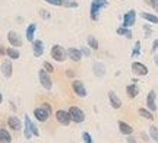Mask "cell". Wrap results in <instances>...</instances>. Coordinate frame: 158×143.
I'll return each mask as SVG.
<instances>
[{"label": "cell", "instance_id": "1", "mask_svg": "<svg viewBox=\"0 0 158 143\" xmlns=\"http://www.w3.org/2000/svg\"><path fill=\"white\" fill-rule=\"evenodd\" d=\"M108 6V2L107 0H92V3H91V19L92 21H98V13L101 10L102 7H107Z\"/></svg>", "mask_w": 158, "mask_h": 143}, {"label": "cell", "instance_id": "2", "mask_svg": "<svg viewBox=\"0 0 158 143\" xmlns=\"http://www.w3.org/2000/svg\"><path fill=\"white\" fill-rule=\"evenodd\" d=\"M38 129L35 126L32 121L29 120L28 115H25V137L27 139H31L32 136H38Z\"/></svg>", "mask_w": 158, "mask_h": 143}, {"label": "cell", "instance_id": "3", "mask_svg": "<svg viewBox=\"0 0 158 143\" xmlns=\"http://www.w3.org/2000/svg\"><path fill=\"white\" fill-rule=\"evenodd\" d=\"M66 56H68V51H66L62 46H54L51 48V57L54 58L56 62H59V63L64 62V60H66Z\"/></svg>", "mask_w": 158, "mask_h": 143}, {"label": "cell", "instance_id": "4", "mask_svg": "<svg viewBox=\"0 0 158 143\" xmlns=\"http://www.w3.org/2000/svg\"><path fill=\"white\" fill-rule=\"evenodd\" d=\"M69 115H70L72 121H75V123H82L85 120L84 111L81 108H78V107H70L69 108Z\"/></svg>", "mask_w": 158, "mask_h": 143}, {"label": "cell", "instance_id": "5", "mask_svg": "<svg viewBox=\"0 0 158 143\" xmlns=\"http://www.w3.org/2000/svg\"><path fill=\"white\" fill-rule=\"evenodd\" d=\"M38 77H40V82H41V86L47 89V91H50L51 88H53V82H51L50 76H48V72H45L44 69L40 70L38 73Z\"/></svg>", "mask_w": 158, "mask_h": 143}, {"label": "cell", "instance_id": "6", "mask_svg": "<svg viewBox=\"0 0 158 143\" xmlns=\"http://www.w3.org/2000/svg\"><path fill=\"white\" fill-rule=\"evenodd\" d=\"M56 120L62 124V126H69L70 124V115H69V111H63V109H59L56 113Z\"/></svg>", "mask_w": 158, "mask_h": 143}, {"label": "cell", "instance_id": "7", "mask_svg": "<svg viewBox=\"0 0 158 143\" xmlns=\"http://www.w3.org/2000/svg\"><path fill=\"white\" fill-rule=\"evenodd\" d=\"M72 89H73V92L79 98L86 97V89H85L84 83H82L81 80H73V82H72Z\"/></svg>", "mask_w": 158, "mask_h": 143}, {"label": "cell", "instance_id": "8", "mask_svg": "<svg viewBox=\"0 0 158 143\" xmlns=\"http://www.w3.org/2000/svg\"><path fill=\"white\" fill-rule=\"evenodd\" d=\"M132 72H133L136 76H147L148 67L145 64L139 63V62H135V63H132Z\"/></svg>", "mask_w": 158, "mask_h": 143}, {"label": "cell", "instance_id": "9", "mask_svg": "<svg viewBox=\"0 0 158 143\" xmlns=\"http://www.w3.org/2000/svg\"><path fill=\"white\" fill-rule=\"evenodd\" d=\"M135 21H136V12L135 10H129L123 16V26L124 28H130V26L135 25Z\"/></svg>", "mask_w": 158, "mask_h": 143}, {"label": "cell", "instance_id": "10", "mask_svg": "<svg viewBox=\"0 0 158 143\" xmlns=\"http://www.w3.org/2000/svg\"><path fill=\"white\" fill-rule=\"evenodd\" d=\"M7 40H9V44H10L12 47H22V40H21V37H19L15 31H9Z\"/></svg>", "mask_w": 158, "mask_h": 143}, {"label": "cell", "instance_id": "11", "mask_svg": "<svg viewBox=\"0 0 158 143\" xmlns=\"http://www.w3.org/2000/svg\"><path fill=\"white\" fill-rule=\"evenodd\" d=\"M34 115H35V118H37L38 121L44 123V121L48 120L50 113H48V111H47L45 108H43V107H41V108H37V109H35V111H34Z\"/></svg>", "mask_w": 158, "mask_h": 143}, {"label": "cell", "instance_id": "12", "mask_svg": "<svg viewBox=\"0 0 158 143\" xmlns=\"http://www.w3.org/2000/svg\"><path fill=\"white\" fill-rule=\"evenodd\" d=\"M66 51H68V56L72 62H81V58H82V51H81V50L70 47V48H68Z\"/></svg>", "mask_w": 158, "mask_h": 143}, {"label": "cell", "instance_id": "13", "mask_svg": "<svg viewBox=\"0 0 158 143\" xmlns=\"http://www.w3.org/2000/svg\"><path fill=\"white\" fill-rule=\"evenodd\" d=\"M155 97H157L155 91H151L149 93H148V97H147V105H148V109H149V111H157Z\"/></svg>", "mask_w": 158, "mask_h": 143}, {"label": "cell", "instance_id": "14", "mask_svg": "<svg viewBox=\"0 0 158 143\" xmlns=\"http://www.w3.org/2000/svg\"><path fill=\"white\" fill-rule=\"evenodd\" d=\"M32 48H34V56L35 57H41L44 54V44L41 40H35L32 42Z\"/></svg>", "mask_w": 158, "mask_h": 143}, {"label": "cell", "instance_id": "15", "mask_svg": "<svg viewBox=\"0 0 158 143\" xmlns=\"http://www.w3.org/2000/svg\"><path fill=\"white\" fill-rule=\"evenodd\" d=\"M7 124H9V127H10L12 130H15V132H19L21 129H22V124H21V120L18 118V117H9L7 118Z\"/></svg>", "mask_w": 158, "mask_h": 143}, {"label": "cell", "instance_id": "16", "mask_svg": "<svg viewBox=\"0 0 158 143\" xmlns=\"http://www.w3.org/2000/svg\"><path fill=\"white\" fill-rule=\"evenodd\" d=\"M108 99H110V104H111V107H113V108L118 109L120 107H122V101H120V98H118L113 91L108 92Z\"/></svg>", "mask_w": 158, "mask_h": 143}, {"label": "cell", "instance_id": "17", "mask_svg": "<svg viewBox=\"0 0 158 143\" xmlns=\"http://www.w3.org/2000/svg\"><path fill=\"white\" fill-rule=\"evenodd\" d=\"M2 73H3V76L7 77V79L12 76V63L9 60H5V62L2 63Z\"/></svg>", "mask_w": 158, "mask_h": 143}, {"label": "cell", "instance_id": "18", "mask_svg": "<svg viewBox=\"0 0 158 143\" xmlns=\"http://www.w3.org/2000/svg\"><path fill=\"white\" fill-rule=\"evenodd\" d=\"M118 129H120V132L126 134V136H130L132 133H133V129L127 124V123H124V121H118Z\"/></svg>", "mask_w": 158, "mask_h": 143}, {"label": "cell", "instance_id": "19", "mask_svg": "<svg viewBox=\"0 0 158 143\" xmlns=\"http://www.w3.org/2000/svg\"><path fill=\"white\" fill-rule=\"evenodd\" d=\"M126 92H127L129 98H136L138 97V93H139V88H138L136 83H132V85H129L127 88H126Z\"/></svg>", "mask_w": 158, "mask_h": 143}, {"label": "cell", "instance_id": "20", "mask_svg": "<svg viewBox=\"0 0 158 143\" xmlns=\"http://www.w3.org/2000/svg\"><path fill=\"white\" fill-rule=\"evenodd\" d=\"M35 29H37V25H35V23H31L28 28H27V40H28L29 42H34Z\"/></svg>", "mask_w": 158, "mask_h": 143}, {"label": "cell", "instance_id": "21", "mask_svg": "<svg viewBox=\"0 0 158 143\" xmlns=\"http://www.w3.org/2000/svg\"><path fill=\"white\" fill-rule=\"evenodd\" d=\"M0 143H12V136L5 129L0 130Z\"/></svg>", "mask_w": 158, "mask_h": 143}, {"label": "cell", "instance_id": "22", "mask_svg": "<svg viewBox=\"0 0 158 143\" xmlns=\"http://www.w3.org/2000/svg\"><path fill=\"white\" fill-rule=\"evenodd\" d=\"M94 73H95L97 76H100V77L104 76V74H106V66L102 63H95L94 64Z\"/></svg>", "mask_w": 158, "mask_h": 143}, {"label": "cell", "instance_id": "23", "mask_svg": "<svg viewBox=\"0 0 158 143\" xmlns=\"http://www.w3.org/2000/svg\"><path fill=\"white\" fill-rule=\"evenodd\" d=\"M141 16L143 18L145 21H148V22L158 23V16H155V15H152V13H147V12H143V13H141Z\"/></svg>", "mask_w": 158, "mask_h": 143}, {"label": "cell", "instance_id": "24", "mask_svg": "<svg viewBox=\"0 0 158 143\" xmlns=\"http://www.w3.org/2000/svg\"><path fill=\"white\" fill-rule=\"evenodd\" d=\"M139 115L141 117H143V118H147V120H154V115H152V113L149 111V109H145V108H139Z\"/></svg>", "mask_w": 158, "mask_h": 143}, {"label": "cell", "instance_id": "25", "mask_svg": "<svg viewBox=\"0 0 158 143\" xmlns=\"http://www.w3.org/2000/svg\"><path fill=\"white\" fill-rule=\"evenodd\" d=\"M6 54H7V56H9V58H12V60H18V58H19V56H21V54H19V51H18V50H15V48H7V50H6Z\"/></svg>", "mask_w": 158, "mask_h": 143}, {"label": "cell", "instance_id": "26", "mask_svg": "<svg viewBox=\"0 0 158 143\" xmlns=\"http://www.w3.org/2000/svg\"><path fill=\"white\" fill-rule=\"evenodd\" d=\"M117 34L123 35V37H126V38H132V31H130L129 28H124V26H122V28L117 29Z\"/></svg>", "mask_w": 158, "mask_h": 143}, {"label": "cell", "instance_id": "27", "mask_svg": "<svg viewBox=\"0 0 158 143\" xmlns=\"http://www.w3.org/2000/svg\"><path fill=\"white\" fill-rule=\"evenodd\" d=\"M149 136H151V139H152V140L158 142V127H155V126L149 127Z\"/></svg>", "mask_w": 158, "mask_h": 143}, {"label": "cell", "instance_id": "28", "mask_svg": "<svg viewBox=\"0 0 158 143\" xmlns=\"http://www.w3.org/2000/svg\"><path fill=\"white\" fill-rule=\"evenodd\" d=\"M88 46L92 48V50H98V41L91 35V37H88Z\"/></svg>", "mask_w": 158, "mask_h": 143}, {"label": "cell", "instance_id": "29", "mask_svg": "<svg viewBox=\"0 0 158 143\" xmlns=\"http://www.w3.org/2000/svg\"><path fill=\"white\" fill-rule=\"evenodd\" d=\"M139 53H141V42H139V41H136L135 47H133V51H132V56L136 57V56H139Z\"/></svg>", "mask_w": 158, "mask_h": 143}, {"label": "cell", "instance_id": "30", "mask_svg": "<svg viewBox=\"0 0 158 143\" xmlns=\"http://www.w3.org/2000/svg\"><path fill=\"white\" fill-rule=\"evenodd\" d=\"M64 7H78V2H72V0H63V5Z\"/></svg>", "mask_w": 158, "mask_h": 143}, {"label": "cell", "instance_id": "31", "mask_svg": "<svg viewBox=\"0 0 158 143\" xmlns=\"http://www.w3.org/2000/svg\"><path fill=\"white\" fill-rule=\"evenodd\" d=\"M82 139H84L85 143H94V140H92L89 133H84V134H82Z\"/></svg>", "mask_w": 158, "mask_h": 143}, {"label": "cell", "instance_id": "32", "mask_svg": "<svg viewBox=\"0 0 158 143\" xmlns=\"http://www.w3.org/2000/svg\"><path fill=\"white\" fill-rule=\"evenodd\" d=\"M44 70L45 72H48V73H53V72H54V67H53L48 62H44Z\"/></svg>", "mask_w": 158, "mask_h": 143}, {"label": "cell", "instance_id": "33", "mask_svg": "<svg viewBox=\"0 0 158 143\" xmlns=\"http://www.w3.org/2000/svg\"><path fill=\"white\" fill-rule=\"evenodd\" d=\"M44 2L50 3V5H53V6H62L63 5V0H44Z\"/></svg>", "mask_w": 158, "mask_h": 143}, {"label": "cell", "instance_id": "34", "mask_svg": "<svg viewBox=\"0 0 158 143\" xmlns=\"http://www.w3.org/2000/svg\"><path fill=\"white\" fill-rule=\"evenodd\" d=\"M151 5H152V7L158 12V0H151Z\"/></svg>", "mask_w": 158, "mask_h": 143}, {"label": "cell", "instance_id": "35", "mask_svg": "<svg viewBox=\"0 0 158 143\" xmlns=\"http://www.w3.org/2000/svg\"><path fill=\"white\" fill-rule=\"evenodd\" d=\"M157 50H158V40H155V41H154V44H152V50H151V51H157Z\"/></svg>", "mask_w": 158, "mask_h": 143}, {"label": "cell", "instance_id": "36", "mask_svg": "<svg viewBox=\"0 0 158 143\" xmlns=\"http://www.w3.org/2000/svg\"><path fill=\"white\" fill-rule=\"evenodd\" d=\"M43 108H45V109H47V111H48V113L51 114V108H50V105H48V104H44V105H43Z\"/></svg>", "mask_w": 158, "mask_h": 143}, {"label": "cell", "instance_id": "37", "mask_svg": "<svg viewBox=\"0 0 158 143\" xmlns=\"http://www.w3.org/2000/svg\"><path fill=\"white\" fill-rule=\"evenodd\" d=\"M145 31H147V37H149V34H151V28H149L148 25H145Z\"/></svg>", "mask_w": 158, "mask_h": 143}, {"label": "cell", "instance_id": "38", "mask_svg": "<svg viewBox=\"0 0 158 143\" xmlns=\"http://www.w3.org/2000/svg\"><path fill=\"white\" fill-rule=\"evenodd\" d=\"M82 53H84L85 56H89V50H88V48H84V50H82Z\"/></svg>", "mask_w": 158, "mask_h": 143}, {"label": "cell", "instance_id": "39", "mask_svg": "<svg viewBox=\"0 0 158 143\" xmlns=\"http://www.w3.org/2000/svg\"><path fill=\"white\" fill-rule=\"evenodd\" d=\"M127 142H129V143H136V140L133 137H129V139H127Z\"/></svg>", "mask_w": 158, "mask_h": 143}, {"label": "cell", "instance_id": "40", "mask_svg": "<svg viewBox=\"0 0 158 143\" xmlns=\"http://www.w3.org/2000/svg\"><path fill=\"white\" fill-rule=\"evenodd\" d=\"M154 60H155V63H157V66H158V56H155V57H154Z\"/></svg>", "mask_w": 158, "mask_h": 143}, {"label": "cell", "instance_id": "41", "mask_svg": "<svg viewBox=\"0 0 158 143\" xmlns=\"http://www.w3.org/2000/svg\"><path fill=\"white\" fill-rule=\"evenodd\" d=\"M2 101H3V97H2V93H0V104H2Z\"/></svg>", "mask_w": 158, "mask_h": 143}]
</instances>
